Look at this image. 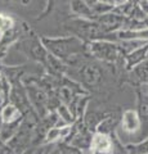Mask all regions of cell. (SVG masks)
<instances>
[{"mask_svg":"<svg viewBox=\"0 0 148 154\" xmlns=\"http://www.w3.org/2000/svg\"><path fill=\"white\" fill-rule=\"evenodd\" d=\"M92 154H113V139L109 135L97 132L93 135Z\"/></svg>","mask_w":148,"mask_h":154,"instance_id":"4","label":"cell"},{"mask_svg":"<svg viewBox=\"0 0 148 154\" xmlns=\"http://www.w3.org/2000/svg\"><path fill=\"white\" fill-rule=\"evenodd\" d=\"M135 88L138 96L137 112L140 119V131L137 139L138 141H143L148 137V84H138Z\"/></svg>","mask_w":148,"mask_h":154,"instance_id":"2","label":"cell"},{"mask_svg":"<svg viewBox=\"0 0 148 154\" xmlns=\"http://www.w3.org/2000/svg\"><path fill=\"white\" fill-rule=\"evenodd\" d=\"M72 9L77 14H81V16H87L89 18H92V17L95 16V13H94V11L92 9V7H90L88 3H85L84 0H74Z\"/></svg>","mask_w":148,"mask_h":154,"instance_id":"13","label":"cell"},{"mask_svg":"<svg viewBox=\"0 0 148 154\" xmlns=\"http://www.w3.org/2000/svg\"><path fill=\"white\" fill-rule=\"evenodd\" d=\"M148 59V42L138 49L133 50L125 57V69L131 71L137 64L142 63L143 60Z\"/></svg>","mask_w":148,"mask_h":154,"instance_id":"7","label":"cell"},{"mask_svg":"<svg viewBox=\"0 0 148 154\" xmlns=\"http://www.w3.org/2000/svg\"><path fill=\"white\" fill-rule=\"evenodd\" d=\"M43 44L59 59H66L67 57H74L84 50V45L77 37L65 38H43Z\"/></svg>","mask_w":148,"mask_h":154,"instance_id":"1","label":"cell"},{"mask_svg":"<svg viewBox=\"0 0 148 154\" xmlns=\"http://www.w3.org/2000/svg\"><path fill=\"white\" fill-rule=\"evenodd\" d=\"M97 2L99 3H104V4H108V5H116V3H117V0H97Z\"/></svg>","mask_w":148,"mask_h":154,"instance_id":"18","label":"cell"},{"mask_svg":"<svg viewBox=\"0 0 148 154\" xmlns=\"http://www.w3.org/2000/svg\"><path fill=\"white\" fill-rule=\"evenodd\" d=\"M116 38L118 41L125 40H146L148 41V27L142 28V30H122L116 32Z\"/></svg>","mask_w":148,"mask_h":154,"instance_id":"8","label":"cell"},{"mask_svg":"<svg viewBox=\"0 0 148 154\" xmlns=\"http://www.w3.org/2000/svg\"><path fill=\"white\" fill-rule=\"evenodd\" d=\"M58 112H59V114H61V118H63V119H66L67 122H72V118H71V113L68 112L67 109H66V107H63V105H59L58 107Z\"/></svg>","mask_w":148,"mask_h":154,"instance_id":"17","label":"cell"},{"mask_svg":"<svg viewBox=\"0 0 148 154\" xmlns=\"http://www.w3.org/2000/svg\"><path fill=\"white\" fill-rule=\"evenodd\" d=\"M13 26V21L9 17L0 14V32H7L12 28Z\"/></svg>","mask_w":148,"mask_h":154,"instance_id":"15","label":"cell"},{"mask_svg":"<svg viewBox=\"0 0 148 154\" xmlns=\"http://www.w3.org/2000/svg\"><path fill=\"white\" fill-rule=\"evenodd\" d=\"M120 125L125 132L138 135L140 131V119H139V116H138V112L133 109L124 110Z\"/></svg>","mask_w":148,"mask_h":154,"instance_id":"6","label":"cell"},{"mask_svg":"<svg viewBox=\"0 0 148 154\" xmlns=\"http://www.w3.org/2000/svg\"><path fill=\"white\" fill-rule=\"evenodd\" d=\"M46 154H62V152H61V148L58 146V148L52 149V150H50L49 153H46Z\"/></svg>","mask_w":148,"mask_h":154,"instance_id":"19","label":"cell"},{"mask_svg":"<svg viewBox=\"0 0 148 154\" xmlns=\"http://www.w3.org/2000/svg\"><path fill=\"white\" fill-rule=\"evenodd\" d=\"M131 75L138 81V84H148V59L137 64L131 69Z\"/></svg>","mask_w":148,"mask_h":154,"instance_id":"12","label":"cell"},{"mask_svg":"<svg viewBox=\"0 0 148 154\" xmlns=\"http://www.w3.org/2000/svg\"><path fill=\"white\" fill-rule=\"evenodd\" d=\"M59 148L62 154H81L79 148H76L74 145H68V144H62V145H59Z\"/></svg>","mask_w":148,"mask_h":154,"instance_id":"16","label":"cell"},{"mask_svg":"<svg viewBox=\"0 0 148 154\" xmlns=\"http://www.w3.org/2000/svg\"><path fill=\"white\" fill-rule=\"evenodd\" d=\"M21 113L22 112L16 107V105L8 104L3 108L0 117H2L4 123H12V122H16L18 119H21Z\"/></svg>","mask_w":148,"mask_h":154,"instance_id":"10","label":"cell"},{"mask_svg":"<svg viewBox=\"0 0 148 154\" xmlns=\"http://www.w3.org/2000/svg\"><path fill=\"white\" fill-rule=\"evenodd\" d=\"M71 134V127L68 126H65V127H52L48 130L46 132V143H53L57 141L59 139H66Z\"/></svg>","mask_w":148,"mask_h":154,"instance_id":"11","label":"cell"},{"mask_svg":"<svg viewBox=\"0 0 148 154\" xmlns=\"http://www.w3.org/2000/svg\"><path fill=\"white\" fill-rule=\"evenodd\" d=\"M90 53L97 57L98 59H101L103 62H108V63H115L120 59L121 53L118 44L113 41H108V40H95L90 42Z\"/></svg>","mask_w":148,"mask_h":154,"instance_id":"3","label":"cell"},{"mask_svg":"<svg viewBox=\"0 0 148 154\" xmlns=\"http://www.w3.org/2000/svg\"><path fill=\"white\" fill-rule=\"evenodd\" d=\"M125 150L128 154H148V137L143 141L128 144L125 145Z\"/></svg>","mask_w":148,"mask_h":154,"instance_id":"14","label":"cell"},{"mask_svg":"<svg viewBox=\"0 0 148 154\" xmlns=\"http://www.w3.org/2000/svg\"><path fill=\"white\" fill-rule=\"evenodd\" d=\"M27 91H28V96H30L28 99H31V102L36 107V109L39 112L40 109H44L46 103V95L44 94V91L37 89L36 86H28Z\"/></svg>","mask_w":148,"mask_h":154,"instance_id":"9","label":"cell"},{"mask_svg":"<svg viewBox=\"0 0 148 154\" xmlns=\"http://www.w3.org/2000/svg\"><path fill=\"white\" fill-rule=\"evenodd\" d=\"M79 73L81 76V81L87 86H97L98 84L102 82L103 72L97 64H84Z\"/></svg>","mask_w":148,"mask_h":154,"instance_id":"5","label":"cell"}]
</instances>
